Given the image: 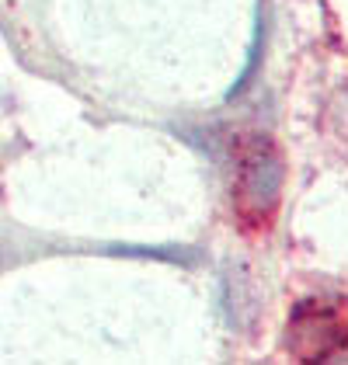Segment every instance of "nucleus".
<instances>
[{"mask_svg":"<svg viewBox=\"0 0 348 365\" xmlns=\"http://www.w3.org/2000/svg\"><path fill=\"white\" fill-rule=\"evenodd\" d=\"M282 188V160L275 157V150L268 143H258L240 168V181H237V202L244 212L251 216H265Z\"/></svg>","mask_w":348,"mask_h":365,"instance_id":"f257e3e1","label":"nucleus"}]
</instances>
